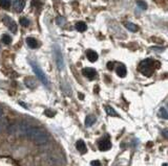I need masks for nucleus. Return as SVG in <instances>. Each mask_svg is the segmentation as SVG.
Here are the masks:
<instances>
[{"label":"nucleus","mask_w":168,"mask_h":166,"mask_svg":"<svg viewBox=\"0 0 168 166\" xmlns=\"http://www.w3.org/2000/svg\"><path fill=\"white\" fill-rule=\"evenodd\" d=\"M18 131L21 135L25 136L26 138L30 139L32 141H34L36 144H45L48 141V135L47 133L43 130L39 129V127H30L25 123H19L16 125H11L9 127V132L12 134H17Z\"/></svg>","instance_id":"1"},{"label":"nucleus","mask_w":168,"mask_h":166,"mask_svg":"<svg viewBox=\"0 0 168 166\" xmlns=\"http://www.w3.org/2000/svg\"><path fill=\"white\" fill-rule=\"evenodd\" d=\"M153 64H155V61H152V60L150 59L144 60L139 65V71L142 74L146 75V76H149V75L152 74L153 72Z\"/></svg>","instance_id":"2"},{"label":"nucleus","mask_w":168,"mask_h":166,"mask_svg":"<svg viewBox=\"0 0 168 166\" xmlns=\"http://www.w3.org/2000/svg\"><path fill=\"white\" fill-rule=\"evenodd\" d=\"M30 65H32L33 71L35 72V74L37 75L38 78L40 79V82L42 83L43 85H44L45 87H48V79H47V77L45 76V74L43 73V71L41 70V68L38 66V64L32 62V61H30Z\"/></svg>","instance_id":"3"},{"label":"nucleus","mask_w":168,"mask_h":166,"mask_svg":"<svg viewBox=\"0 0 168 166\" xmlns=\"http://www.w3.org/2000/svg\"><path fill=\"white\" fill-rule=\"evenodd\" d=\"M54 55H55V60H56V63H57L58 69L63 70L64 69V61H63L62 53H61V50L58 45H54Z\"/></svg>","instance_id":"4"},{"label":"nucleus","mask_w":168,"mask_h":166,"mask_svg":"<svg viewBox=\"0 0 168 166\" xmlns=\"http://www.w3.org/2000/svg\"><path fill=\"white\" fill-rule=\"evenodd\" d=\"M2 21L5 24V26L10 29V32H12L13 34H16V32H17V24H16V22L10 17V16L5 15L4 17H3Z\"/></svg>","instance_id":"5"},{"label":"nucleus","mask_w":168,"mask_h":166,"mask_svg":"<svg viewBox=\"0 0 168 166\" xmlns=\"http://www.w3.org/2000/svg\"><path fill=\"white\" fill-rule=\"evenodd\" d=\"M98 147L101 151H106L111 148V142L108 139H102L98 143Z\"/></svg>","instance_id":"6"},{"label":"nucleus","mask_w":168,"mask_h":166,"mask_svg":"<svg viewBox=\"0 0 168 166\" xmlns=\"http://www.w3.org/2000/svg\"><path fill=\"white\" fill-rule=\"evenodd\" d=\"M82 74L87 77L88 79H94L96 77V75H97V72L93 68H84L82 70Z\"/></svg>","instance_id":"7"},{"label":"nucleus","mask_w":168,"mask_h":166,"mask_svg":"<svg viewBox=\"0 0 168 166\" xmlns=\"http://www.w3.org/2000/svg\"><path fill=\"white\" fill-rule=\"evenodd\" d=\"M25 6L24 0H15L14 1V8L17 13H21Z\"/></svg>","instance_id":"8"},{"label":"nucleus","mask_w":168,"mask_h":166,"mask_svg":"<svg viewBox=\"0 0 168 166\" xmlns=\"http://www.w3.org/2000/svg\"><path fill=\"white\" fill-rule=\"evenodd\" d=\"M76 147L80 151L81 154H85L86 151H87V147H86V144L85 142L83 141V140H78V141L76 142Z\"/></svg>","instance_id":"9"},{"label":"nucleus","mask_w":168,"mask_h":166,"mask_svg":"<svg viewBox=\"0 0 168 166\" xmlns=\"http://www.w3.org/2000/svg\"><path fill=\"white\" fill-rule=\"evenodd\" d=\"M86 57L89 60V62H96L98 60V53L96 51H94V50H88L86 52Z\"/></svg>","instance_id":"10"},{"label":"nucleus","mask_w":168,"mask_h":166,"mask_svg":"<svg viewBox=\"0 0 168 166\" xmlns=\"http://www.w3.org/2000/svg\"><path fill=\"white\" fill-rule=\"evenodd\" d=\"M26 44L30 46V48H37L38 46H39V43H38V41L35 39V38H26Z\"/></svg>","instance_id":"11"},{"label":"nucleus","mask_w":168,"mask_h":166,"mask_svg":"<svg viewBox=\"0 0 168 166\" xmlns=\"http://www.w3.org/2000/svg\"><path fill=\"white\" fill-rule=\"evenodd\" d=\"M127 73V70H126V67L124 65H119L118 67H117V74L119 75L120 77H124Z\"/></svg>","instance_id":"12"},{"label":"nucleus","mask_w":168,"mask_h":166,"mask_svg":"<svg viewBox=\"0 0 168 166\" xmlns=\"http://www.w3.org/2000/svg\"><path fill=\"white\" fill-rule=\"evenodd\" d=\"M96 120H97V118H96L94 115H88L85 118V125L86 127H91L96 122Z\"/></svg>","instance_id":"13"},{"label":"nucleus","mask_w":168,"mask_h":166,"mask_svg":"<svg viewBox=\"0 0 168 166\" xmlns=\"http://www.w3.org/2000/svg\"><path fill=\"white\" fill-rule=\"evenodd\" d=\"M76 29L78 30V32H85V30L87 29V25L85 24V22H82V21H80V22H77V23H76Z\"/></svg>","instance_id":"14"},{"label":"nucleus","mask_w":168,"mask_h":166,"mask_svg":"<svg viewBox=\"0 0 168 166\" xmlns=\"http://www.w3.org/2000/svg\"><path fill=\"white\" fill-rule=\"evenodd\" d=\"M125 27L127 28L128 30H130V32H138L139 30L138 25H135V23H131V22H126Z\"/></svg>","instance_id":"15"},{"label":"nucleus","mask_w":168,"mask_h":166,"mask_svg":"<svg viewBox=\"0 0 168 166\" xmlns=\"http://www.w3.org/2000/svg\"><path fill=\"white\" fill-rule=\"evenodd\" d=\"M24 83H25V85H26L28 88H30V89H33V88L36 87L35 79L32 78V77H26V78L24 79Z\"/></svg>","instance_id":"16"},{"label":"nucleus","mask_w":168,"mask_h":166,"mask_svg":"<svg viewBox=\"0 0 168 166\" xmlns=\"http://www.w3.org/2000/svg\"><path fill=\"white\" fill-rule=\"evenodd\" d=\"M105 111L106 113H107L109 116H113V117H119V114L117 113V112L115 111V110L113 109L111 107H109V106H105Z\"/></svg>","instance_id":"17"},{"label":"nucleus","mask_w":168,"mask_h":166,"mask_svg":"<svg viewBox=\"0 0 168 166\" xmlns=\"http://www.w3.org/2000/svg\"><path fill=\"white\" fill-rule=\"evenodd\" d=\"M9 127V122L6 118H0V132L4 131Z\"/></svg>","instance_id":"18"},{"label":"nucleus","mask_w":168,"mask_h":166,"mask_svg":"<svg viewBox=\"0 0 168 166\" xmlns=\"http://www.w3.org/2000/svg\"><path fill=\"white\" fill-rule=\"evenodd\" d=\"M0 6L4 10H9L11 6V0H0Z\"/></svg>","instance_id":"19"},{"label":"nucleus","mask_w":168,"mask_h":166,"mask_svg":"<svg viewBox=\"0 0 168 166\" xmlns=\"http://www.w3.org/2000/svg\"><path fill=\"white\" fill-rule=\"evenodd\" d=\"M159 116L161 117V118L163 119H167L168 118V114H167V110L165 109V108H161L160 110H159Z\"/></svg>","instance_id":"20"},{"label":"nucleus","mask_w":168,"mask_h":166,"mask_svg":"<svg viewBox=\"0 0 168 166\" xmlns=\"http://www.w3.org/2000/svg\"><path fill=\"white\" fill-rule=\"evenodd\" d=\"M2 41L5 45H9V44L12 43V38H11L9 35H3L2 36Z\"/></svg>","instance_id":"21"},{"label":"nucleus","mask_w":168,"mask_h":166,"mask_svg":"<svg viewBox=\"0 0 168 166\" xmlns=\"http://www.w3.org/2000/svg\"><path fill=\"white\" fill-rule=\"evenodd\" d=\"M20 24L24 27H28V25H30V20L26 19V18H21L20 19Z\"/></svg>","instance_id":"22"},{"label":"nucleus","mask_w":168,"mask_h":166,"mask_svg":"<svg viewBox=\"0 0 168 166\" xmlns=\"http://www.w3.org/2000/svg\"><path fill=\"white\" fill-rule=\"evenodd\" d=\"M137 4H138L139 8H141L142 10H146V8H147V4H146L144 1H141V0H139V1H137Z\"/></svg>","instance_id":"23"},{"label":"nucleus","mask_w":168,"mask_h":166,"mask_svg":"<svg viewBox=\"0 0 168 166\" xmlns=\"http://www.w3.org/2000/svg\"><path fill=\"white\" fill-rule=\"evenodd\" d=\"M56 21H57V24L58 25H63L64 23H65L66 20H65V18H63V17H58Z\"/></svg>","instance_id":"24"},{"label":"nucleus","mask_w":168,"mask_h":166,"mask_svg":"<svg viewBox=\"0 0 168 166\" xmlns=\"http://www.w3.org/2000/svg\"><path fill=\"white\" fill-rule=\"evenodd\" d=\"M45 115L48 117H52V116H55V112H50V110H45Z\"/></svg>","instance_id":"25"},{"label":"nucleus","mask_w":168,"mask_h":166,"mask_svg":"<svg viewBox=\"0 0 168 166\" xmlns=\"http://www.w3.org/2000/svg\"><path fill=\"white\" fill-rule=\"evenodd\" d=\"M91 166H102V164L100 163V161H98V160H95V161L91 162Z\"/></svg>","instance_id":"26"},{"label":"nucleus","mask_w":168,"mask_h":166,"mask_svg":"<svg viewBox=\"0 0 168 166\" xmlns=\"http://www.w3.org/2000/svg\"><path fill=\"white\" fill-rule=\"evenodd\" d=\"M107 69H109V70H113V62H109V63H107Z\"/></svg>","instance_id":"27"},{"label":"nucleus","mask_w":168,"mask_h":166,"mask_svg":"<svg viewBox=\"0 0 168 166\" xmlns=\"http://www.w3.org/2000/svg\"><path fill=\"white\" fill-rule=\"evenodd\" d=\"M163 136L164 138H167V130H164L163 131Z\"/></svg>","instance_id":"28"},{"label":"nucleus","mask_w":168,"mask_h":166,"mask_svg":"<svg viewBox=\"0 0 168 166\" xmlns=\"http://www.w3.org/2000/svg\"><path fill=\"white\" fill-rule=\"evenodd\" d=\"M2 113H3V110H2V108H0V117H1V115H2Z\"/></svg>","instance_id":"29"},{"label":"nucleus","mask_w":168,"mask_h":166,"mask_svg":"<svg viewBox=\"0 0 168 166\" xmlns=\"http://www.w3.org/2000/svg\"><path fill=\"white\" fill-rule=\"evenodd\" d=\"M79 97H80V98H81V99H83V97H84V96H83V95H82V94H79Z\"/></svg>","instance_id":"30"},{"label":"nucleus","mask_w":168,"mask_h":166,"mask_svg":"<svg viewBox=\"0 0 168 166\" xmlns=\"http://www.w3.org/2000/svg\"><path fill=\"white\" fill-rule=\"evenodd\" d=\"M163 166H167V164H166V163H164V164H163Z\"/></svg>","instance_id":"31"},{"label":"nucleus","mask_w":168,"mask_h":166,"mask_svg":"<svg viewBox=\"0 0 168 166\" xmlns=\"http://www.w3.org/2000/svg\"><path fill=\"white\" fill-rule=\"evenodd\" d=\"M24 1H25V0H24Z\"/></svg>","instance_id":"32"}]
</instances>
